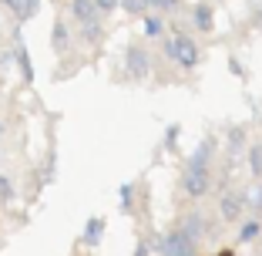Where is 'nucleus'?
I'll use <instances>...</instances> for the list:
<instances>
[{
	"label": "nucleus",
	"mask_w": 262,
	"mask_h": 256,
	"mask_svg": "<svg viewBox=\"0 0 262 256\" xmlns=\"http://www.w3.org/2000/svg\"><path fill=\"white\" fill-rule=\"evenodd\" d=\"M246 206H252V209H262V186H252L246 192Z\"/></svg>",
	"instance_id": "nucleus-19"
},
{
	"label": "nucleus",
	"mask_w": 262,
	"mask_h": 256,
	"mask_svg": "<svg viewBox=\"0 0 262 256\" xmlns=\"http://www.w3.org/2000/svg\"><path fill=\"white\" fill-rule=\"evenodd\" d=\"M222 256H232V249H222Z\"/></svg>",
	"instance_id": "nucleus-26"
},
{
	"label": "nucleus",
	"mask_w": 262,
	"mask_h": 256,
	"mask_svg": "<svg viewBox=\"0 0 262 256\" xmlns=\"http://www.w3.org/2000/svg\"><path fill=\"white\" fill-rule=\"evenodd\" d=\"M124 71H128L131 78H148V71H151V61L141 47H128V54H124Z\"/></svg>",
	"instance_id": "nucleus-4"
},
{
	"label": "nucleus",
	"mask_w": 262,
	"mask_h": 256,
	"mask_svg": "<svg viewBox=\"0 0 262 256\" xmlns=\"http://www.w3.org/2000/svg\"><path fill=\"white\" fill-rule=\"evenodd\" d=\"M0 202H14V182L7 175H0Z\"/></svg>",
	"instance_id": "nucleus-18"
},
{
	"label": "nucleus",
	"mask_w": 262,
	"mask_h": 256,
	"mask_svg": "<svg viewBox=\"0 0 262 256\" xmlns=\"http://www.w3.org/2000/svg\"><path fill=\"white\" fill-rule=\"evenodd\" d=\"M14 61H17V68H20V74H24V81H34V64H31V51L17 41V51H14Z\"/></svg>",
	"instance_id": "nucleus-10"
},
{
	"label": "nucleus",
	"mask_w": 262,
	"mask_h": 256,
	"mask_svg": "<svg viewBox=\"0 0 262 256\" xmlns=\"http://www.w3.org/2000/svg\"><path fill=\"white\" fill-rule=\"evenodd\" d=\"M4 7L17 17V24H24V21H31V17L37 14V0H4Z\"/></svg>",
	"instance_id": "nucleus-8"
},
{
	"label": "nucleus",
	"mask_w": 262,
	"mask_h": 256,
	"mask_svg": "<svg viewBox=\"0 0 262 256\" xmlns=\"http://www.w3.org/2000/svg\"><path fill=\"white\" fill-rule=\"evenodd\" d=\"M71 14H74V21H81V27H88V24H98V4L94 0H71Z\"/></svg>",
	"instance_id": "nucleus-7"
},
{
	"label": "nucleus",
	"mask_w": 262,
	"mask_h": 256,
	"mask_svg": "<svg viewBox=\"0 0 262 256\" xmlns=\"http://www.w3.org/2000/svg\"><path fill=\"white\" fill-rule=\"evenodd\" d=\"M246 209V192H225L219 195V216L222 219H239V212Z\"/></svg>",
	"instance_id": "nucleus-5"
},
{
	"label": "nucleus",
	"mask_w": 262,
	"mask_h": 256,
	"mask_svg": "<svg viewBox=\"0 0 262 256\" xmlns=\"http://www.w3.org/2000/svg\"><path fill=\"white\" fill-rule=\"evenodd\" d=\"M162 27L165 24L158 17H145V37H162Z\"/></svg>",
	"instance_id": "nucleus-17"
},
{
	"label": "nucleus",
	"mask_w": 262,
	"mask_h": 256,
	"mask_svg": "<svg viewBox=\"0 0 262 256\" xmlns=\"http://www.w3.org/2000/svg\"><path fill=\"white\" fill-rule=\"evenodd\" d=\"M165 54H168L178 68H195V64H199V44H195L188 34L178 31L165 41Z\"/></svg>",
	"instance_id": "nucleus-1"
},
{
	"label": "nucleus",
	"mask_w": 262,
	"mask_h": 256,
	"mask_svg": "<svg viewBox=\"0 0 262 256\" xmlns=\"http://www.w3.org/2000/svg\"><path fill=\"white\" fill-rule=\"evenodd\" d=\"M182 229H185L188 236H192V240H199V236H205V219L202 216H188V219H182Z\"/></svg>",
	"instance_id": "nucleus-13"
},
{
	"label": "nucleus",
	"mask_w": 262,
	"mask_h": 256,
	"mask_svg": "<svg viewBox=\"0 0 262 256\" xmlns=\"http://www.w3.org/2000/svg\"><path fill=\"white\" fill-rule=\"evenodd\" d=\"M208 186H212V172H208V169H185V179H182L185 195L202 199V195L208 192Z\"/></svg>",
	"instance_id": "nucleus-3"
},
{
	"label": "nucleus",
	"mask_w": 262,
	"mask_h": 256,
	"mask_svg": "<svg viewBox=\"0 0 262 256\" xmlns=\"http://www.w3.org/2000/svg\"><path fill=\"white\" fill-rule=\"evenodd\" d=\"M249 172H252L255 179H262V145L249 148Z\"/></svg>",
	"instance_id": "nucleus-15"
},
{
	"label": "nucleus",
	"mask_w": 262,
	"mask_h": 256,
	"mask_svg": "<svg viewBox=\"0 0 262 256\" xmlns=\"http://www.w3.org/2000/svg\"><path fill=\"white\" fill-rule=\"evenodd\" d=\"M145 4H148V0H121V7L128 10V14H141V10H145Z\"/></svg>",
	"instance_id": "nucleus-22"
},
{
	"label": "nucleus",
	"mask_w": 262,
	"mask_h": 256,
	"mask_svg": "<svg viewBox=\"0 0 262 256\" xmlns=\"http://www.w3.org/2000/svg\"><path fill=\"white\" fill-rule=\"evenodd\" d=\"M229 148H232V155H242V148H246V132H242V128H232Z\"/></svg>",
	"instance_id": "nucleus-16"
},
{
	"label": "nucleus",
	"mask_w": 262,
	"mask_h": 256,
	"mask_svg": "<svg viewBox=\"0 0 262 256\" xmlns=\"http://www.w3.org/2000/svg\"><path fill=\"white\" fill-rule=\"evenodd\" d=\"M148 4H158V7H162V4H165V0H148Z\"/></svg>",
	"instance_id": "nucleus-25"
},
{
	"label": "nucleus",
	"mask_w": 262,
	"mask_h": 256,
	"mask_svg": "<svg viewBox=\"0 0 262 256\" xmlns=\"http://www.w3.org/2000/svg\"><path fill=\"white\" fill-rule=\"evenodd\" d=\"M101 236H104V219H101V216H91V219L84 223V233H81V243L94 249V246L101 243Z\"/></svg>",
	"instance_id": "nucleus-9"
},
{
	"label": "nucleus",
	"mask_w": 262,
	"mask_h": 256,
	"mask_svg": "<svg viewBox=\"0 0 262 256\" xmlns=\"http://www.w3.org/2000/svg\"><path fill=\"white\" fill-rule=\"evenodd\" d=\"M192 24L199 31H212V7L208 4H195L192 7Z\"/></svg>",
	"instance_id": "nucleus-11"
},
{
	"label": "nucleus",
	"mask_w": 262,
	"mask_h": 256,
	"mask_svg": "<svg viewBox=\"0 0 262 256\" xmlns=\"http://www.w3.org/2000/svg\"><path fill=\"white\" fill-rule=\"evenodd\" d=\"M94 4H98V10H101V14H111L115 7H121V0H94Z\"/></svg>",
	"instance_id": "nucleus-23"
},
{
	"label": "nucleus",
	"mask_w": 262,
	"mask_h": 256,
	"mask_svg": "<svg viewBox=\"0 0 262 256\" xmlns=\"http://www.w3.org/2000/svg\"><path fill=\"white\" fill-rule=\"evenodd\" d=\"M259 233H262V219H246V223L239 226V240L242 243H252Z\"/></svg>",
	"instance_id": "nucleus-14"
},
{
	"label": "nucleus",
	"mask_w": 262,
	"mask_h": 256,
	"mask_svg": "<svg viewBox=\"0 0 262 256\" xmlns=\"http://www.w3.org/2000/svg\"><path fill=\"white\" fill-rule=\"evenodd\" d=\"M135 186H131V182H124L121 186V212H131V199H135Z\"/></svg>",
	"instance_id": "nucleus-20"
},
{
	"label": "nucleus",
	"mask_w": 262,
	"mask_h": 256,
	"mask_svg": "<svg viewBox=\"0 0 262 256\" xmlns=\"http://www.w3.org/2000/svg\"><path fill=\"white\" fill-rule=\"evenodd\" d=\"M212 152H215V139L208 135V139H202L199 145H195L192 155H188V169H208V162H212Z\"/></svg>",
	"instance_id": "nucleus-6"
},
{
	"label": "nucleus",
	"mask_w": 262,
	"mask_h": 256,
	"mask_svg": "<svg viewBox=\"0 0 262 256\" xmlns=\"http://www.w3.org/2000/svg\"><path fill=\"white\" fill-rule=\"evenodd\" d=\"M0 132H4V125H0Z\"/></svg>",
	"instance_id": "nucleus-28"
},
{
	"label": "nucleus",
	"mask_w": 262,
	"mask_h": 256,
	"mask_svg": "<svg viewBox=\"0 0 262 256\" xmlns=\"http://www.w3.org/2000/svg\"><path fill=\"white\" fill-rule=\"evenodd\" d=\"M51 47H54L57 54H64V51L71 47V34H68V27H64L61 21H57V24H54V31H51Z\"/></svg>",
	"instance_id": "nucleus-12"
},
{
	"label": "nucleus",
	"mask_w": 262,
	"mask_h": 256,
	"mask_svg": "<svg viewBox=\"0 0 262 256\" xmlns=\"http://www.w3.org/2000/svg\"><path fill=\"white\" fill-rule=\"evenodd\" d=\"M84 37L91 41V44H98V41L104 37V27H101V24H88V27H84Z\"/></svg>",
	"instance_id": "nucleus-21"
},
{
	"label": "nucleus",
	"mask_w": 262,
	"mask_h": 256,
	"mask_svg": "<svg viewBox=\"0 0 262 256\" xmlns=\"http://www.w3.org/2000/svg\"><path fill=\"white\" fill-rule=\"evenodd\" d=\"M151 246H155L158 256H195V240L185 229H171V233L158 236Z\"/></svg>",
	"instance_id": "nucleus-2"
},
{
	"label": "nucleus",
	"mask_w": 262,
	"mask_h": 256,
	"mask_svg": "<svg viewBox=\"0 0 262 256\" xmlns=\"http://www.w3.org/2000/svg\"><path fill=\"white\" fill-rule=\"evenodd\" d=\"M0 162H4V152H0Z\"/></svg>",
	"instance_id": "nucleus-27"
},
{
	"label": "nucleus",
	"mask_w": 262,
	"mask_h": 256,
	"mask_svg": "<svg viewBox=\"0 0 262 256\" xmlns=\"http://www.w3.org/2000/svg\"><path fill=\"white\" fill-rule=\"evenodd\" d=\"M151 243H145V240H138V243H135V256H151Z\"/></svg>",
	"instance_id": "nucleus-24"
}]
</instances>
